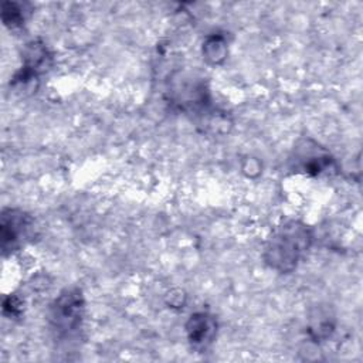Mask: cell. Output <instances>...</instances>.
I'll return each instance as SVG.
<instances>
[{"mask_svg":"<svg viewBox=\"0 0 363 363\" xmlns=\"http://www.w3.org/2000/svg\"><path fill=\"white\" fill-rule=\"evenodd\" d=\"M312 230L299 220H286L275 227L264 247L265 264L281 272H292L312 245Z\"/></svg>","mask_w":363,"mask_h":363,"instance_id":"obj_1","label":"cell"},{"mask_svg":"<svg viewBox=\"0 0 363 363\" xmlns=\"http://www.w3.org/2000/svg\"><path fill=\"white\" fill-rule=\"evenodd\" d=\"M85 301L79 288H65L52 301L48 309V323L55 339L75 336L84 320Z\"/></svg>","mask_w":363,"mask_h":363,"instance_id":"obj_2","label":"cell"},{"mask_svg":"<svg viewBox=\"0 0 363 363\" xmlns=\"http://www.w3.org/2000/svg\"><path fill=\"white\" fill-rule=\"evenodd\" d=\"M294 172L318 176L336 170V163L329 150L312 139H301L291 155Z\"/></svg>","mask_w":363,"mask_h":363,"instance_id":"obj_3","label":"cell"},{"mask_svg":"<svg viewBox=\"0 0 363 363\" xmlns=\"http://www.w3.org/2000/svg\"><path fill=\"white\" fill-rule=\"evenodd\" d=\"M34 234V220L18 208H4L0 216V238L3 254L20 250Z\"/></svg>","mask_w":363,"mask_h":363,"instance_id":"obj_4","label":"cell"},{"mask_svg":"<svg viewBox=\"0 0 363 363\" xmlns=\"http://www.w3.org/2000/svg\"><path fill=\"white\" fill-rule=\"evenodd\" d=\"M174 79L170 98L183 111H199L208 105V92L201 79L184 75Z\"/></svg>","mask_w":363,"mask_h":363,"instance_id":"obj_5","label":"cell"},{"mask_svg":"<svg viewBox=\"0 0 363 363\" xmlns=\"http://www.w3.org/2000/svg\"><path fill=\"white\" fill-rule=\"evenodd\" d=\"M51 62V55L44 43L33 40L26 44L23 51V65L21 69L16 74L13 84L27 85L43 74Z\"/></svg>","mask_w":363,"mask_h":363,"instance_id":"obj_6","label":"cell"},{"mask_svg":"<svg viewBox=\"0 0 363 363\" xmlns=\"http://www.w3.org/2000/svg\"><path fill=\"white\" fill-rule=\"evenodd\" d=\"M186 333L191 349L206 352L217 335V319L208 312L193 313L186 323Z\"/></svg>","mask_w":363,"mask_h":363,"instance_id":"obj_7","label":"cell"},{"mask_svg":"<svg viewBox=\"0 0 363 363\" xmlns=\"http://www.w3.org/2000/svg\"><path fill=\"white\" fill-rule=\"evenodd\" d=\"M227 44L221 35H210L203 44V54L211 64H218L225 58Z\"/></svg>","mask_w":363,"mask_h":363,"instance_id":"obj_8","label":"cell"},{"mask_svg":"<svg viewBox=\"0 0 363 363\" xmlns=\"http://www.w3.org/2000/svg\"><path fill=\"white\" fill-rule=\"evenodd\" d=\"M1 18L7 27L16 28L24 23L26 13H24L21 4L14 3V1H6L1 7Z\"/></svg>","mask_w":363,"mask_h":363,"instance_id":"obj_9","label":"cell"}]
</instances>
